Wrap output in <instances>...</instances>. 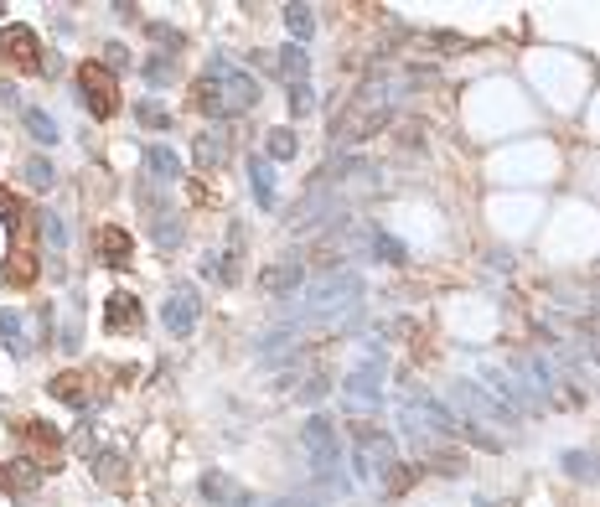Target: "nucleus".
Instances as JSON below:
<instances>
[{
    "mask_svg": "<svg viewBox=\"0 0 600 507\" xmlns=\"http://www.w3.org/2000/svg\"><path fill=\"white\" fill-rule=\"evenodd\" d=\"M135 120L146 124V130H166V124H171V115H166L161 104H140V109H135Z\"/></svg>",
    "mask_w": 600,
    "mask_h": 507,
    "instance_id": "nucleus-38",
    "label": "nucleus"
},
{
    "mask_svg": "<svg viewBox=\"0 0 600 507\" xmlns=\"http://www.w3.org/2000/svg\"><path fill=\"white\" fill-rule=\"evenodd\" d=\"M146 31H150V42H161V47H166L171 58L181 52V31H177V27H161V21H150Z\"/></svg>",
    "mask_w": 600,
    "mask_h": 507,
    "instance_id": "nucleus-36",
    "label": "nucleus"
},
{
    "mask_svg": "<svg viewBox=\"0 0 600 507\" xmlns=\"http://www.w3.org/2000/svg\"><path fill=\"white\" fill-rule=\"evenodd\" d=\"M285 27H290V36L305 47V36L316 31V11H311V5H285Z\"/></svg>",
    "mask_w": 600,
    "mask_h": 507,
    "instance_id": "nucleus-26",
    "label": "nucleus"
},
{
    "mask_svg": "<svg viewBox=\"0 0 600 507\" xmlns=\"http://www.w3.org/2000/svg\"><path fill=\"white\" fill-rule=\"evenodd\" d=\"M352 466H358V481H389V471L399 466V446H393V435H383L378 424H358L352 430Z\"/></svg>",
    "mask_w": 600,
    "mask_h": 507,
    "instance_id": "nucleus-5",
    "label": "nucleus"
},
{
    "mask_svg": "<svg viewBox=\"0 0 600 507\" xmlns=\"http://www.w3.org/2000/svg\"><path fill=\"white\" fill-rule=\"evenodd\" d=\"M140 73H146L150 83H171V78H177V58H171V52H155V58L140 62Z\"/></svg>",
    "mask_w": 600,
    "mask_h": 507,
    "instance_id": "nucleus-29",
    "label": "nucleus"
},
{
    "mask_svg": "<svg viewBox=\"0 0 600 507\" xmlns=\"http://www.w3.org/2000/svg\"><path fill=\"white\" fill-rule=\"evenodd\" d=\"M249 192H254V202L270 212L274 208V166L270 155H249Z\"/></svg>",
    "mask_w": 600,
    "mask_h": 507,
    "instance_id": "nucleus-18",
    "label": "nucleus"
},
{
    "mask_svg": "<svg viewBox=\"0 0 600 507\" xmlns=\"http://www.w3.org/2000/svg\"><path fill=\"white\" fill-rule=\"evenodd\" d=\"M383 378H389V353H383L378 342H367L358 368L342 378V388H347L342 404H347V409H383Z\"/></svg>",
    "mask_w": 600,
    "mask_h": 507,
    "instance_id": "nucleus-3",
    "label": "nucleus"
},
{
    "mask_svg": "<svg viewBox=\"0 0 600 507\" xmlns=\"http://www.w3.org/2000/svg\"><path fill=\"white\" fill-rule=\"evenodd\" d=\"M21 461H31L36 471H58L62 435L47 424V419H27V424H21Z\"/></svg>",
    "mask_w": 600,
    "mask_h": 507,
    "instance_id": "nucleus-10",
    "label": "nucleus"
},
{
    "mask_svg": "<svg viewBox=\"0 0 600 507\" xmlns=\"http://www.w3.org/2000/svg\"><path fill=\"white\" fill-rule=\"evenodd\" d=\"M42 234H47V239H52V243H62V239H67V228H62V218H42Z\"/></svg>",
    "mask_w": 600,
    "mask_h": 507,
    "instance_id": "nucleus-42",
    "label": "nucleus"
},
{
    "mask_svg": "<svg viewBox=\"0 0 600 507\" xmlns=\"http://www.w3.org/2000/svg\"><path fill=\"white\" fill-rule=\"evenodd\" d=\"M316 109V93L311 83H290V115H311Z\"/></svg>",
    "mask_w": 600,
    "mask_h": 507,
    "instance_id": "nucleus-37",
    "label": "nucleus"
},
{
    "mask_svg": "<svg viewBox=\"0 0 600 507\" xmlns=\"http://www.w3.org/2000/svg\"><path fill=\"white\" fill-rule=\"evenodd\" d=\"M0 347H11L16 358H27L31 353V342H27V331H21V316H16V311H0Z\"/></svg>",
    "mask_w": 600,
    "mask_h": 507,
    "instance_id": "nucleus-25",
    "label": "nucleus"
},
{
    "mask_svg": "<svg viewBox=\"0 0 600 507\" xmlns=\"http://www.w3.org/2000/svg\"><path fill=\"white\" fill-rule=\"evenodd\" d=\"M192 104H197L202 115H223V99H217V83H212L208 73H202V78L192 83Z\"/></svg>",
    "mask_w": 600,
    "mask_h": 507,
    "instance_id": "nucleus-27",
    "label": "nucleus"
},
{
    "mask_svg": "<svg viewBox=\"0 0 600 507\" xmlns=\"http://www.w3.org/2000/svg\"><path fill=\"white\" fill-rule=\"evenodd\" d=\"M124 62H130V52H124L120 42H109V47H104V67L114 73V67H124Z\"/></svg>",
    "mask_w": 600,
    "mask_h": 507,
    "instance_id": "nucleus-41",
    "label": "nucleus"
},
{
    "mask_svg": "<svg viewBox=\"0 0 600 507\" xmlns=\"http://www.w3.org/2000/svg\"><path fill=\"white\" fill-rule=\"evenodd\" d=\"M477 378H481V384H492V393H497L508 409H517V415H539V409H543V399L528 388V378L517 373V362H512V368H502V362H486V358H481L477 362Z\"/></svg>",
    "mask_w": 600,
    "mask_h": 507,
    "instance_id": "nucleus-6",
    "label": "nucleus"
},
{
    "mask_svg": "<svg viewBox=\"0 0 600 507\" xmlns=\"http://www.w3.org/2000/svg\"><path fill=\"white\" fill-rule=\"evenodd\" d=\"M274 507H327V497L321 492H290V497H280Z\"/></svg>",
    "mask_w": 600,
    "mask_h": 507,
    "instance_id": "nucleus-40",
    "label": "nucleus"
},
{
    "mask_svg": "<svg viewBox=\"0 0 600 507\" xmlns=\"http://www.w3.org/2000/svg\"><path fill=\"white\" fill-rule=\"evenodd\" d=\"M93 477L104 481L109 492H124V487H130V477H124V456H114V450H99V456H93Z\"/></svg>",
    "mask_w": 600,
    "mask_h": 507,
    "instance_id": "nucleus-21",
    "label": "nucleus"
},
{
    "mask_svg": "<svg viewBox=\"0 0 600 507\" xmlns=\"http://www.w3.org/2000/svg\"><path fill=\"white\" fill-rule=\"evenodd\" d=\"M414 481H420V466H393L389 481H383V497H404Z\"/></svg>",
    "mask_w": 600,
    "mask_h": 507,
    "instance_id": "nucleus-33",
    "label": "nucleus"
},
{
    "mask_svg": "<svg viewBox=\"0 0 600 507\" xmlns=\"http://www.w3.org/2000/svg\"><path fill=\"white\" fill-rule=\"evenodd\" d=\"M559 466H564L574 481H600V450H564Z\"/></svg>",
    "mask_w": 600,
    "mask_h": 507,
    "instance_id": "nucleus-23",
    "label": "nucleus"
},
{
    "mask_svg": "<svg viewBox=\"0 0 600 507\" xmlns=\"http://www.w3.org/2000/svg\"><path fill=\"white\" fill-rule=\"evenodd\" d=\"M140 321H146L140 300L130 296V290H114V296H109V305H104V331L124 337V331H140Z\"/></svg>",
    "mask_w": 600,
    "mask_h": 507,
    "instance_id": "nucleus-15",
    "label": "nucleus"
},
{
    "mask_svg": "<svg viewBox=\"0 0 600 507\" xmlns=\"http://www.w3.org/2000/svg\"><path fill=\"white\" fill-rule=\"evenodd\" d=\"M208 78L217 83V99H223V115H243V109H254L259 104V83L243 73V67H233L228 58H212Z\"/></svg>",
    "mask_w": 600,
    "mask_h": 507,
    "instance_id": "nucleus-9",
    "label": "nucleus"
},
{
    "mask_svg": "<svg viewBox=\"0 0 600 507\" xmlns=\"http://www.w3.org/2000/svg\"><path fill=\"white\" fill-rule=\"evenodd\" d=\"M574 331H580V337L590 342V347H585V358H596V362H600V311H596V316H580V321H574Z\"/></svg>",
    "mask_w": 600,
    "mask_h": 507,
    "instance_id": "nucleus-35",
    "label": "nucleus"
},
{
    "mask_svg": "<svg viewBox=\"0 0 600 507\" xmlns=\"http://www.w3.org/2000/svg\"><path fill=\"white\" fill-rule=\"evenodd\" d=\"M197 492H202V497H208L212 507H259V497H254L249 487H239V481H233V477H223V471H202Z\"/></svg>",
    "mask_w": 600,
    "mask_h": 507,
    "instance_id": "nucleus-13",
    "label": "nucleus"
},
{
    "mask_svg": "<svg viewBox=\"0 0 600 507\" xmlns=\"http://www.w3.org/2000/svg\"><path fill=\"white\" fill-rule=\"evenodd\" d=\"M300 446H305L311 466H316V477L327 481L331 492H347V481H342V435H336V424H331L327 415H311V419H305Z\"/></svg>",
    "mask_w": 600,
    "mask_h": 507,
    "instance_id": "nucleus-4",
    "label": "nucleus"
},
{
    "mask_svg": "<svg viewBox=\"0 0 600 507\" xmlns=\"http://www.w3.org/2000/svg\"><path fill=\"white\" fill-rule=\"evenodd\" d=\"M0 58L16 62V67H27V73H36V67H42V42H36V31L31 27H0Z\"/></svg>",
    "mask_w": 600,
    "mask_h": 507,
    "instance_id": "nucleus-12",
    "label": "nucleus"
},
{
    "mask_svg": "<svg viewBox=\"0 0 600 507\" xmlns=\"http://www.w3.org/2000/svg\"><path fill=\"white\" fill-rule=\"evenodd\" d=\"M36 481H42V471H36L31 461H11V466H0V492H11V497H21V503L36 492Z\"/></svg>",
    "mask_w": 600,
    "mask_h": 507,
    "instance_id": "nucleus-17",
    "label": "nucleus"
},
{
    "mask_svg": "<svg viewBox=\"0 0 600 507\" xmlns=\"http://www.w3.org/2000/svg\"><path fill=\"white\" fill-rule=\"evenodd\" d=\"M358 300H362V274L358 269H342V265H331L327 274H316L311 285H305V321L311 316H321V321H342L347 311H358Z\"/></svg>",
    "mask_w": 600,
    "mask_h": 507,
    "instance_id": "nucleus-1",
    "label": "nucleus"
},
{
    "mask_svg": "<svg viewBox=\"0 0 600 507\" xmlns=\"http://www.w3.org/2000/svg\"><path fill=\"white\" fill-rule=\"evenodd\" d=\"M197 311H202L197 290H192V285H171V296H166V305H161V327L171 331V337H192Z\"/></svg>",
    "mask_w": 600,
    "mask_h": 507,
    "instance_id": "nucleus-11",
    "label": "nucleus"
},
{
    "mask_svg": "<svg viewBox=\"0 0 600 507\" xmlns=\"http://www.w3.org/2000/svg\"><path fill=\"white\" fill-rule=\"evenodd\" d=\"M150 239H155V249H166V254H171V249L181 243V223L161 212V218H155V228H150Z\"/></svg>",
    "mask_w": 600,
    "mask_h": 507,
    "instance_id": "nucleus-31",
    "label": "nucleus"
},
{
    "mask_svg": "<svg viewBox=\"0 0 600 507\" xmlns=\"http://www.w3.org/2000/svg\"><path fill=\"white\" fill-rule=\"evenodd\" d=\"M192 161H197L202 171H212V166H223V161H228V140H223L217 130H202V135L192 140Z\"/></svg>",
    "mask_w": 600,
    "mask_h": 507,
    "instance_id": "nucleus-20",
    "label": "nucleus"
},
{
    "mask_svg": "<svg viewBox=\"0 0 600 507\" xmlns=\"http://www.w3.org/2000/svg\"><path fill=\"white\" fill-rule=\"evenodd\" d=\"M21 177H27L36 192H47V186L58 181V171H52V161H47V155H31L27 166H21Z\"/></svg>",
    "mask_w": 600,
    "mask_h": 507,
    "instance_id": "nucleus-30",
    "label": "nucleus"
},
{
    "mask_svg": "<svg viewBox=\"0 0 600 507\" xmlns=\"http://www.w3.org/2000/svg\"><path fill=\"white\" fill-rule=\"evenodd\" d=\"M300 280H305V265H300V259H274L270 269H259V290H264V296H296L300 290Z\"/></svg>",
    "mask_w": 600,
    "mask_h": 507,
    "instance_id": "nucleus-14",
    "label": "nucleus"
},
{
    "mask_svg": "<svg viewBox=\"0 0 600 507\" xmlns=\"http://www.w3.org/2000/svg\"><path fill=\"white\" fill-rule=\"evenodd\" d=\"M373 259H389V265H404L409 259V249L393 239V234H373Z\"/></svg>",
    "mask_w": 600,
    "mask_h": 507,
    "instance_id": "nucleus-32",
    "label": "nucleus"
},
{
    "mask_svg": "<svg viewBox=\"0 0 600 507\" xmlns=\"http://www.w3.org/2000/svg\"><path fill=\"white\" fill-rule=\"evenodd\" d=\"M130 254H135V239L124 234L120 223H104L99 228V259L109 269H130Z\"/></svg>",
    "mask_w": 600,
    "mask_h": 507,
    "instance_id": "nucleus-16",
    "label": "nucleus"
},
{
    "mask_svg": "<svg viewBox=\"0 0 600 507\" xmlns=\"http://www.w3.org/2000/svg\"><path fill=\"white\" fill-rule=\"evenodd\" d=\"M78 93H83V109L93 120H114L120 115V83L104 62H83L78 67Z\"/></svg>",
    "mask_w": 600,
    "mask_h": 507,
    "instance_id": "nucleus-8",
    "label": "nucleus"
},
{
    "mask_svg": "<svg viewBox=\"0 0 600 507\" xmlns=\"http://www.w3.org/2000/svg\"><path fill=\"white\" fill-rule=\"evenodd\" d=\"M274 73H280L285 83H305V73H311V58H305V47H300V42L280 47V52H274Z\"/></svg>",
    "mask_w": 600,
    "mask_h": 507,
    "instance_id": "nucleus-19",
    "label": "nucleus"
},
{
    "mask_svg": "<svg viewBox=\"0 0 600 507\" xmlns=\"http://www.w3.org/2000/svg\"><path fill=\"white\" fill-rule=\"evenodd\" d=\"M89 384H93L89 373H58V378H52L47 388L58 393L62 404H78V409H83V404H89Z\"/></svg>",
    "mask_w": 600,
    "mask_h": 507,
    "instance_id": "nucleus-22",
    "label": "nucleus"
},
{
    "mask_svg": "<svg viewBox=\"0 0 600 507\" xmlns=\"http://www.w3.org/2000/svg\"><path fill=\"white\" fill-rule=\"evenodd\" d=\"M21 120H27V130L36 135V140H42V146H52V140H58V124H52V115H42V109H27Z\"/></svg>",
    "mask_w": 600,
    "mask_h": 507,
    "instance_id": "nucleus-34",
    "label": "nucleus"
},
{
    "mask_svg": "<svg viewBox=\"0 0 600 507\" xmlns=\"http://www.w3.org/2000/svg\"><path fill=\"white\" fill-rule=\"evenodd\" d=\"M0 218H5V223H27V208H21V197L0 192Z\"/></svg>",
    "mask_w": 600,
    "mask_h": 507,
    "instance_id": "nucleus-39",
    "label": "nucleus"
},
{
    "mask_svg": "<svg viewBox=\"0 0 600 507\" xmlns=\"http://www.w3.org/2000/svg\"><path fill=\"white\" fill-rule=\"evenodd\" d=\"M264 150H270V161H290V155H296V130H285V124H280V130H270V135H264Z\"/></svg>",
    "mask_w": 600,
    "mask_h": 507,
    "instance_id": "nucleus-28",
    "label": "nucleus"
},
{
    "mask_svg": "<svg viewBox=\"0 0 600 507\" xmlns=\"http://www.w3.org/2000/svg\"><path fill=\"white\" fill-rule=\"evenodd\" d=\"M450 399H455L461 415L481 419V424H492V430H512V424H517V409H508V404H502L492 388H481L477 378H461V384L450 388Z\"/></svg>",
    "mask_w": 600,
    "mask_h": 507,
    "instance_id": "nucleus-7",
    "label": "nucleus"
},
{
    "mask_svg": "<svg viewBox=\"0 0 600 507\" xmlns=\"http://www.w3.org/2000/svg\"><path fill=\"white\" fill-rule=\"evenodd\" d=\"M146 171L161 181H181V161L171 146H146Z\"/></svg>",
    "mask_w": 600,
    "mask_h": 507,
    "instance_id": "nucleus-24",
    "label": "nucleus"
},
{
    "mask_svg": "<svg viewBox=\"0 0 600 507\" xmlns=\"http://www.w3.org/2000/svg\"><path fill=\"white\" fill-rule=\"evenodd\" d=\"M36 274H42V218H27V223L11 228V254H5V265H0V285L31 290Z\"/></svg>",
    "mask_w": 600,
    "mask_h": 507,
    "instance_id": "nucleus-2",
    "label": "nucleus"
}]
</instances>
